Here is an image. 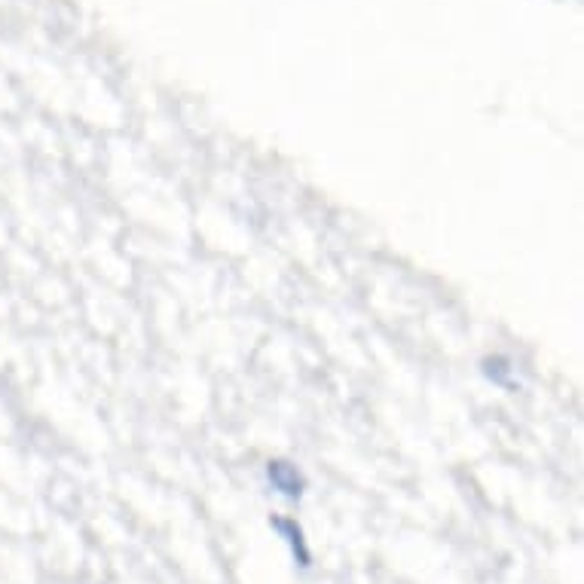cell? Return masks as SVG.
I'll list each match as a JSON object with an SVG mask.
<instances>
[{"instance_id": "1", "label": "cell", "mask_w": 584, "mask_h": 584, "mask_svg": "<svg viewBox=\"0 0 584 584\" xmlns=\"http://www.w3.org/2000/svg\"><path fill=\"white\" fill-rule=\"evenodd\" d=\"M269 481H273L276 490H282L285 496H300V490H303L300 474L285 462H269Z\"/></svg>"}]
</instances>
